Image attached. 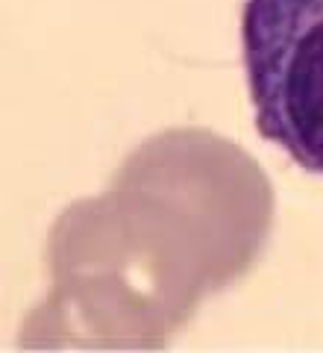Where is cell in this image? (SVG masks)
<instances>
[{
  "label": "cell",
  "instance_id": "6da1fadb",
  "mask_svg": "<svg viewBox=\"0 0 323 353\" xmlns=\"http://www.w3.org/2000/svg\"><path fill=\"white\" fill-rule=\"evenodd\" d=\"M241 59L256 130L323 176V0H244Z\"/></svg>",
  "mask_w": 323,
  "mask_h": 353
}]
</instances>
